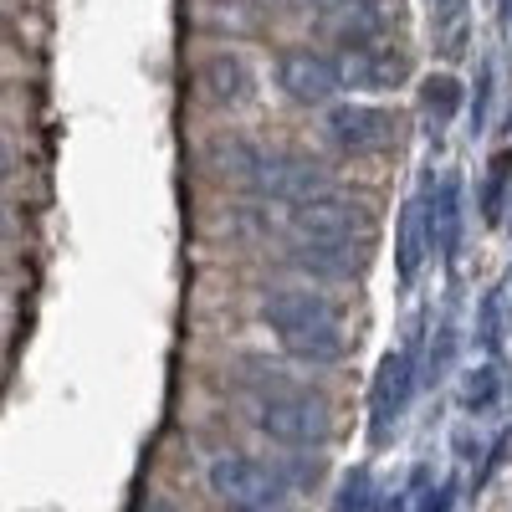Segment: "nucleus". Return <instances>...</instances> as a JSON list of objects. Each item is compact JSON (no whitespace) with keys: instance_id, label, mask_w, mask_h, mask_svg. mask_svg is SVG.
I'll return each mask as SVG.
<instances>
[{"instance_id":"4","label":"nucleus","mask_w":512,"mask_h":512,"mask_svg":"<svg viewBox=\"0 0 512 512\" xmlns=\"http://www.w3.org/2000/svg\"><path fill=\"white\" fill-rule=\"evenodd\" d=\"M292 231L303 241H344V246H359L369 236V216L364 205L338 195V190H323L313 200H297L292 205Z\"/></svg>"},{"instance_id":"2","label":"nucleus","mask_w":512,"mask_h":512,"mask_svg":"<svg viewBox=\"0 0 512 512\" xmlns=\"http://www.w3.org/2000/svg\"><path fill=\"white\" fill-rule=\"evenodd\" d=\"M251 384H256V425L292 451H323L333 441V410L323 395L303 390V384H287L277 374H262V364H246Z\"/></svg>"},{"instance_id":"22","label":"nucleus","mask_w":512,"mask_h":512,"mask_svg":"<svg viewBox=\"0 0 512 512\" xmlns=\"http://www.w3.org/2000/svg\"><path fill=\"white\" fill-rule=\"evenodd\" d=\"M308 6H349V0H308Z\"/></svg>"},{"instance_id":"1","label":"nucleus","mask_w":512,"mask_h":512,"mask_svg":"<svg viewBox=\"0 0 512 512\" xmlns=\"http://www.w3.org/2000/svg\"><path fill=\"white\" fill-rule=\"evenodd\" d=\"M262 318L277 333V344L303 359V364H338L349 354L344 338V313H338L323 292H303V287H277L262 297Z\"/></svg>"},{"instance_id":"13","label":"nucleus","mask_w":512,"mask_h":512,"mask_svg":"<svg viewBox=\"0 0 512 512\" xmlns=\"http://www.w3.org/2000/svg\"><path fill=\"white\" fill-rule=\"evenodd\" d=\"M461 98H466V93H461V82H456L451 72H431V77L420 82V113L431 118L436 128L461 113Z\"/></svg>"},{"instance_id":"8","label":"nucleus","mask_w":512,"mask_h":512,"mask_svg":"<svg viewBox=\"0 0 512 512\" xmlns=\"http://www.w3.org/2000/svg\"><path fill=\"white\" fill-rule=\"evenodd\" d=\"M323 128H328V139L344 149V154H374V149L390 144L395 118L384 113V108H374V103H338Z\"/></svg>"},{"instance_id":"10","label":"nucleus","mask_w":512,"mask_h":512,"mask_svg":"<svg viewBox=\"0 0 512 512\" xmlns=\"http://www.w3.org/2000/svg\"><path fill=\"white\" fill-rule=\"evenodd\" d=\"M431 246H436V216H431V190H420L405 200L400 210V236H395V267L400 282H415L420 267L431 262Z\"/></svg>"},{"instance_id":"17","label":"nucleus","mask_w":512,"mask_h":512,"mask_svg":"<svg viewBox=\"0 0 512 512\" xmlns=\"http://www.w3.org/2000/svg\"><path fill=\"white\" fill-rule=\"evenodd\" d=\"M497 390H502V379H497V364H482V369H472V379H466V390H461V405L472 410V415H482V410H492Z\"/></svg>"},{"instance_id":"20","label":"nucleus","mask_w":512,"mask_h":512,"mask_svg":"<svg viewBox=\"0 0 512 512\" xmlns=\"http://www.w3.org/2000/svg\"><path fill=\"white\" fill-rule=\"evenodd\" d=\"M11 231H16V216H11V205L0 200V236H11Z\"/></svg>"},{"instance_id":"14","label":"nucleus","mask_w":512,"mask_h":512,"mask_svg":"<svg viewBox=\"0 0 512 512\" xmlns=\"http://www.w3.org/2000/svg\"><path fill=\"white\" fill-rule=\"evenodd\" d=\"M216 159H221V169H226V180L256 190V175H262V159H267V154L256 149V144H246V139H226V144H216Z\"/></svg>"},{"instance_id":"11","label":"nucleus","mask_w":512,"mask_h":512,"mask_svg":"<svg viewBox=\"0 0 512 512\" xmlns=\"http://www.w3.org/2000/svg\"><path fill=\"white\" fill-rule=\"evenodd\" d=\"M200 82H205V98H210V103H221V108H241V103L256 98V72H251V62L236 57V52L205 57Z\"/></svg>"},{"instance_id":"12","label":"nucleus","mask_w":512,"mask_h":512,"mask_svg":"<svg viewBox=\"0 0 512 512\" xmlns=\"http://www.w3.org/2000/svg\"><path fill=\"white\" fill-rule=\"evenodd\" d=\"M431 216H436V251H441V262L456 267V256H461V180L456 175H446L431 190Z\"/></svg>"},{"instance_id":"5","label":"nucleus","mask_w":512,"mask_h":512,"mask_svg":"<svg viewBox=\"0 0 512 512\" xmlns=\"http://www.w3.org/2000/svg\"><path fill=\"white\" fill-rule=\"evenodd\" d=\"M415 384H420V369H415L410 349H390L379 359V369L369 379V436L374 441H384L400 425L405 405L415 400Z\"/></svg>"},{"instance_id":"9","label":"nucleus","mask_w":512,"mask_h":512,"mask_svg":"<svg viewBox=\"0 0 512 512\" xmlns=\"http://www.w3.org/2000/svg\"><path fill=\"white\" fill-rule=\"evenodd\" d=\"M338 77L354 82V88H364V93H395V88H405L410 62H405V52L384 47V41H369V47L344 52V62H338Z\"/></svg>"},{"instance_id":"16","label":"nucleus","mask_w":512,"mask_h":512,"mask_svg":"<svg viewBox=\"0 0 512 512\" xmlns=\"http://www.w3.org/2000/svg\"><path fill=\"white\" fill-rule=\"evenodd\" d=\"M374 507H379V492H374L369 466H354V472L344 477V487H338V497H333L328 512H374Z\"/></svg>"},{"instance_id":"21","label":"nucleus","mask_w":512,"mask_h":512,"mask_svg":"<svg viewBox=\"0 0 512 512\" xmlns=\"http://www.w3.org/2000/svg\"><path fill=\"white\" fill-rule=\"evenodd\" d=\"M11 180V154H0V185Z\"/></svg>"},{"instance_id":"7","label":"nucleus","mask_w":512,"mask_h":512,"mask_svg":"<svg viewBox=\"0 0 512 512\" xmlns=\"http://www.w3.org/2000/svg\"><path fill=\"white\" fill-rule=\"evenodd\" d=\"M277 88H282L292 103L318 108V103H328L338 88H344V77H338V62H333V57L297 47V52H287V57L277 62Z\"/></svg>"},{"instance_id":"18","label":"nucleus","mask_w":512,"mask_h":512,"mask_svg":"<svg viewBox=\"0 0 512 512\" xmlns=\"http://www.w3.org/2000/svg\"><path fill=\"white\" fill-rule=\"evenodd\" d=\"M451 349H456V328H451V323H441V328H436V349H431V359H425V374H420L425 384H436V379L446 374Z\"/></svg>"},{"instance_id":"19","label":"nucleus","mask_w":512,"mask_h":512,"mask_svg":"<svg viewBox=\"0 0 512 512\" xmlns=\"http://www.w3.org/2000/svg\"><path fill=\"white\" fill-rule=\"evenodd\" d=\"M482 344H487V354L502 349V292H492L482 303Z\"/></svg>"},{"instance_id":"6","label":"nucleus","mask_w":512,"mask_h":512,"mask_svg":"<svg viewBox=\"0 0 512 512\" xmlns=\"http://www.w3.org/2000/svg\"><path fill=\"white\" fill-rule=\"evenodd\" d=\"M333 190V175H328V164L308 159V154H267L262 159V175H256V195H272V200H313Z\"/></svg>"},{"instance_id":"3","label":"nucleus","mask_w":512,"mask_h":512,"mask_svg":"<svg viewBox=\"0 0 512 512\" xmlns=\"http://www.w3.org/2000/svg\"><path fill=\"white\" fill-rule=\"evenodd\" d=\"M210 497L231 512H287L292 502V482L267 461H251V456H221L210 461Z\"/></svg>"},{"instance_id":"15","label":"nucleus","mask_w":512,"mask_h":512,"mask_svg":"<svg viewBox=\"0 0 512 512\" xmlns=\"http://www.w3.org/2000/svg\"><path fill=\"white\" fill-rule=\"evenodd\" d=\"M507 190H512V149H502V154L492 159V175H487V185H482V221H487V226H502V216H507Z\"/></svg>"}]
</instances>
